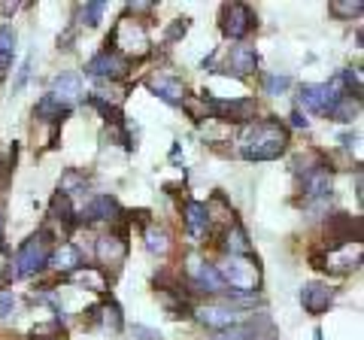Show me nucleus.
<instances>
[{"instance_id":"7ed1b4c3","label":"nucleus","mask_w":364,"mask_h":340,"mask_svg":"<svg viewBox=\"0 0 364 340\" xmlns=\"http://www.w3.org/2000/svg\"><path fill=\"white\" fill-rule=\"evenodd\" d=\"M107 49L112 52H119L122 58H146L149 55V33H146L143 28V21H136V18H119L116 21V28L109 31V37H107Z\"/></svg>"},{"instance_id":"5701e85b","label":"nucleus","mask_w":364,"mask_h":340,"mask_svg":"<svg viewBox=\"0 0 364 340\" xmlns=\"http://www.w3.org/2000/svg\"><path fill=\"white\" fill-rule=\"evenodd\" d=\"M13 55H16V31L9 25H0V79L6 76Z\"/></svg>"},{"instance_id":"6e6552de","label":"nucleus","mask_w":364,"mask_h":340,"mask_svg":"<svg viewBox=\"0 0 364 340\" xmlns=\"http://www.w3.org/2000/svg\"><path fill=\"white\" fill-rule=\"evenodd\" d=\"M346 92L340 88V79L331 85H304L301 88V107L304 110H310V112H328L340 97H343Z\"/></svg>"},{"instance_id":"a211bd4d","label":"nucleus","mask_w":364,"mask_h":340,"mask_svg":"<svg viewBox=\"0 0 364 340\" xmlns=\"http://www.w3.org/2000/svg\"><path fill=\"white\" fill-rule=\"evenodd\" d=\"M49 267L61 270V274H73V270L82 267V255H79V249H76V246L61 243V246H55V249H52V255H49Z\"/></svg>"},{"instance_id":"39448f33","label":"nucleus","mask_w":364,"mask_h":340,"mask_svg":"<svg viewBox=\"0 0 364 340\" xmlns=\"http://www.w3.org/2000/svg\"><path fill=\"white\" fill-rule=\"evenodd\" d=\"M361 240V219L349 216V213H331L325 222V243H328V253H337L349 243H358Z\"/></svg>"},{"instance_id":"7c9ffc66","label":"nucleus","mask_w":364,"mask_h":340,"mask_svg":"<svg viewBox=\"0 0 364 340\" xmlns=\"http://www.w3.org/2000/svg\"><path fill=\"white\" fill-rule=\"evenodd\" d=\"M213 340H252V331L243 325H237V328H228V331H219Z\"/></svg>"},{"instance_id":"f704fd0d","label":"nucleus","mask_w":364,"mask_h":340,"mask_svg":"<svg viewBox=\"0 0 364 340\" xmlns=\"http://www.w3.org/2000/svg\"><path fill=\"white\" fill-rule=\"evenodd\" d=\"M13 307H16V298H13V294H9V292H0V319L13 313Z\"/></svg>"},{"instance_id":"4468645a","label":"nucleus","mask_w":364,"mask_h":340,"mask_svg":"<svg viewBox=\"0 0 364 340\" xmlns=\"http://www.w3.org/2000/svg\"><path fill=\"white\" fill-rule=\"evenodd\" d=\"M188 277H191V286L200 289V292H225L219 274H215V267L200 262V258H191L188 262Z\"/></svg>"},{"instance_id":"cd10ccee","label":"nucleus","mask_w":364,"mask_h":340,"mask_svg":"<svg viewBox=\"0 0 364 340\" xmlns=\"http://www.w3.org/2000/svg\"><path fill=\"white\" fill-rule=\"evenodd\" d=\"M61 195H76V191H85V176H79L76 170H67V174L61 176V186H58Z\"/></svg>"},{"instance_id":"c9c22d12","label":"nucleus","mask_w":364,"mask_h":340,"mask_svg":"<svg viewBox=\"0 0 364 340\" xmlns=\"http://www.w3.org/2000/svg\"><path fill=\"white\" fill-rule=\"evenodd\" d=\"M155 4H131L128 6V13H152Z\"/></svg>"},{"instance_id":"a878e982","label":"nucleus","mask_w":364,"mask_h":340,"mask_svg":"<svg viewBox=\"0 0 364 340\" xmlns=\"http://www.w3.org/2000/svg\"><path fill=\"white\" fill-rule=\"evenodd\" d=\"M146 246H149V253H152V255H167L170 240H167V234H164L161 228L149 225V228H146Z\"/></svg>"},{"instance_id":"f8f14e48","label":"nucleus","mask_w":364,"mask_h":340,"mask_svg":"<svg viewBox=\"0 0 364 340\" xmlns=\"http://www.w3.org/2000/svg\"><path fill=\"white\" fill-rule=\"evenodd\" d=\"M49 95H52L55 104H61L64 110H70L73 104L82 100V79H79L76 73H61L58 79H55V85H52Z\"/></svg>"},{"instance_id":"2eb2a0df","label":"nucleus","mask_w":364,"mask_h":340,"mask_svg":"<svg viewBox=\"0 0 364 340\" xmlns=\"http://www.w3.org/2000/svg\"><path fill=\"white\" fill-rule=\"evenodd\" d=\"M85 322H100L107 328V331H112V334H119L122 328H124V319H122V307L116 301H104L100 307H91L88 313H85Z\"/></svg>"},{"instance_id":"2f4dec72","label":"nucleus","mask_w":364,"mask_h":340,"mask_svg":"<svg viewBox=\"0 0 364 340\" xmlns=\"http://www.w3.org/2000/svg\"><path fill=\"white\" fill-rule=\"evenodd\" d=\"M31 67H33V58L28 55V58H25V64L18 67V76H16V83H13V92H21V88H25L28 76H31Z\"/></svg>"},{"instance_id":"bb28decb","label":"nucleus","mask_w":364,"mask_h":340,"mask_svg":"<svg viewBox=\"0 0 364 340\" xmlns=\"http://www.w3.org/2000/svg\"><path fill=\"white\" fill-rule=\"evenodd\" d=\"M261 83H264V92L267 95H286L289 88H291V76H286V73H264V79H261Z\"/></svg>"},{"instance_id":"9d476101","label":"nucleus","mask_w":364,"mask_h":340,"mask_svg":"<svg viewBox=\"0 0 364 340\" xmlns=\"http://www.w3.org/2000/svg\"><path fill=\"white\" fill-rule=\"evenodd\" d=\"M210 112L222 122H234V124H246L255 119V100L243 97V100H215L210 97Z\"/></svg>"},{"instance_id":"473e14b6","label":"nucleus","mask_w":364,"mask_h":340,"mask_svg":"<svg viewBox=\"0 0 364 340\" xmlns=\"http://www.w3.org/2000/svg\"><path fill=\"white\" fill-rule=\"evenodd\" d=\"M186 31H188V18H176L173 25L167 28V43H173L179 37H186Z\"/></svg>"},{"instance_id":"4c0bfd02","label":"nucleus","mask_w":364,"mask_h":340,"mask_svg":"<svg viewBox=\"0 0 364 340\" xmlns=\"http://www.w3.org/2000/svg\"><path fill=\"white\" fill-rule=\"evenodd\" d=\"M352 140H355V134H340V143L343 146H352Z\"/></svg>"},{"instance_id":"393cba45","label":"nucleus","mask_w":364,"mask_h":340,"mask_svg":"<svg viewBox=\"0 0 364 340\" xmlns=\"http://www.w3.org/2000/svg\"><path fill=\"white\" fill-rule=\"evenodd\" d=\"M33 116H37L40 122H61L64 116H67V110L61 107V104H55L52 100V95H46V97H40V104L33 107Z\"/></svg>"},{"instance_id":"0eeeda50","label":"nucleus","mask_w":364,"mask_h":340,"mask_svg":"<svg viewBox=\"0 0 364 340\" xmlns=\"http://www.w3.org/2000/svg\"><path fill=\"white\" fill-rule=\"evenodd\" d=\"M128 70H131V61L122 58V55L112 52V49H104L100 55H95V58L88 61V67H85L88 76L109 79V83H116V79H124V76H128Z\"/></svg>"},{"instance_id":"412c9836","label":"nucleus","mask_w":364,"mask_h":340,"mask_svg":"<svg viewBox=\"0 0 364 340\" xmlns=\"http://www.w3.org/2000/svg\"><path fill=\"white\" fill-rule=\"evenodd\" d=\"M49 216L55 219V222H61V228L64 231H73L76 228V216H73V201L67 198V195H55L52 198V203H49Z\"/></svg>"},{"instance_id":"ddd939ff","label":"nucleus","mask_w":364,"mask_h":340,"mask_svg":"<svg viewBox=\"0 0 364 340\" xmlns=\"http://www.w3.org/2000/svg\"><path fill=\"white\" fill-rule=\"evenodd\" d=\"M124 255H128V240H124V237L109 234V237H100L97 240V262L104 267L119 270L122 262H124Z\"/></svg>"},{"instance_id":"4be33fe9","label":"nucleus","mask_w":364,"mask_h":340,"mask_svg":"<svg viewBox=\"0 0 364 340\" xmlns=\"http://www.w3.org/2000/svg\"><path fill=\"white\" fill-rule=\"evenodd\" d=\"M225 253L228 255H252V243H249L246 231L237 222L225 231Z\"/></svg>"},{"instance_id":"20e7f679","label":"nucleus","mask_w":364,"mask_h":340,"mask_svg":"<svg viewBox=\"0 0 364 340\" xmlns=\"http://www.w3.org/2000/svg\"><path fill=\"white\" fill-rule=\"evenodd\" d=\"M49 255H52V243H49V231H40L33 234L31 240H25V246L18 249V255L13 258V265L6 270V280H18V277H33L49 265Z\"/></svg>"},{"instance_id":"9b49d317","label":"nucleus","mask_w":364,"mask_h":340,"mask_svg":"<svg viewBox=\"0 0 364 340\" xmlns=\"http://www.w3.org/2000/svg\"><path fill=\"white\" fill-rule=\"evenodd\" d=\"M334 298H337V289L328 286V282H306V286L301 289V304H304V310L313 313V316H322V313L334 304Z\"/></svg>"},{"instance_id":"dca6fc26","label":"nucleus","mask_w":364,"mask_h":340,"mask_svg":"<svg viewBox=\"0 0 364 340\" xmlns=\"http://www.w3.org/2000/svg\"><path fill=\"white\" fill-rule=\"evenodd\" d=\"M116 216H119V201L109 198V195H100L88 203L76 222H112Z\"/></svg>"},{"instance_id":"72a5a7b5","label":"nucleus","mask_w":364,"mask_h":340,"mask_svg":"<svg viewBox=\"0 0 364 340\" xmlns=\"http://www.w3.org/2000/svg\"><path fill=\"white\" fill-rule=\"evenodd\" d=\"M134 337L136 340H161V331H155V328H146V325H134Z\"/></svg>"},{"instance_id":"58836bf2","label":"nucleus","mask_w":364,"mask_h":340,"mask_svg":"<svg viewBox=\"0 0 364 340\" xmlns=\"http://www.w3.org/2000/svg\"><path fill=\"white\" fill-rule=\"evenodd\" d=\"M0 237H4V210H0Z\"/></svg>"},{"instance_id":"aec40b11","label":"nucleus","mask_w":364,"mask_h":340,"mask_svg":"<svg viewBox=\"0 0 364 340\" xmlns=\"http://www.w3.org/2000/svg\"><path fill=\"white\" fill-rule=\"evenodd\" d=\"M149 88H152V92L161 97V100H167V104H173V107H182V100L188 97V95H186V85H182L179 79H170V76L152 79Z\"/></svg>"},{"instance_id":"c85d7f7f","label":"nucleus","mask_w":364,"mask_h":340,"mask_svg":"<svg viewBox=\"0 0 364 340\" xmlns=\"http://www.w3.org/2000/svg\"><path fill=\"white\" fill-rule=\"evenodd\" d=\"M104 9H107L104 0H91V4H85V6H82L85 25H88V28H97V25H100V16H104Z\"/></svg>"},{"instance_id":"1a4fd4ad","label":"nucleus","mask_w":364,"mask_h":340,"mask_svg":"<svg viewBox=\"0 0 364 340\" xmlns=\"http://www.w3.org/2000/svg\"><path fill=\"white\" fill-rule=\"evenodd\" d=\"M198 319L207 328H215V331H228V328L243 325L246 313L240 307H231V304H207L198 310Z\"/></svg>"},{"instance_id":"e433bc0d","label":"nucleus","mask_w":364,"mask_h":340,"mask_svg":"<svg viewBox=\"0 0 364 340\" xmlns=\"http://www.w3.org/2000/svg\"><path fill=\"white\" fill-rule=\"evenodd\" d=\"M291 124L294 128H306V119L301 116V112H291Z\"/></svg>"},{"instance_id":"f257e3e1","label":"nucleus","mask_w":364,"mask_h":340,"mask_svg":"<svg viewBox=\"0 0 364 340\" xmlns=\"http://www.w3.org/2000/svg\"><path fill=\"white\" fill-rule=\"evenodd\" d=\"M289 149V131L277 119L252 122L240 140V155L246 161H273Z\"/></svg>"},{"instance_id":"423d86ee","label":"nucleus","mask_w":364,"mask_h":340,"mask_svg":"<svg viewBox=\"0 0 364 340\" xmlns=\"http://www.w3.org/2000/svg\"><path fill=\"white\" fill-rule=\"evenodd\" d=\"M255 13L246 4H225L222 6V33L228 40H243L255 31Z\"/></svg>"},{"instance_id":"f03ea898","label":"nucleus","mask_w":364,"mask_h":340,"mask_svg":"<svg viewBox=\"0 0 364 340\" xmlns=\"http://www.w3.org/2000/svg\"><path fill=\"white\" fill-rule=\"evenodd\" d=\"M215 274H219L225 292L234 294H252L261 286V267L252 255H225L222 265H215Z\"/></svg>"},{"instance_id":"6ab92c4d","label":"nucleus","mask_w":364,"mask_h":340,"mask_svg":"<svg viewBox=\"0 0 364 340\" xmlns=\"http://www.w3.org/2000/svg\"><path fill=\"white\" fill-rule=\"evenodd\" d=\"M186 228H188V234L195 237V240L210 231L207 203H200V201H188V203H186Z\"/></svg>"},{"instance_id":"f3484780","label":"nucleus","mask_w":364,"mask_h":340,"mask_svg":"<svg viewBox=\"0 0 364 340\" xmlns=\"http://www.w3.org/2000/svg\"><path fill=\"white\" fill-rule=\"evenodd\" d=\"M258 70V52L252 46H234L228 55V73L234 76H249Z\"/></svg>"},{"instance_id":"b1692460","label":"nucleus","mask_w":364,"mask_h":340,"mask_svg":"<svg viewBox=\"0 0 364 340\" xmlns=\"http://www.w3.org/2000/svg\"><path fill=\"white\" fill-rule=\"evenodd\" d=\"M361 112V97H349V95H343L337 100V104L328 110V116H331L334 122H352Z\"/></svg>"},{"instance_id":"c756f323","label":"nucleus","mask_w":364,"mask_h":340,"mask_svg":"<svg viewBox=\"0 0 364 340\" xmlns=\"http://www.w3.org/2000/svg\"><path fill=\"white\" fill-rule=\"evenodd\" d=\"M361 9H364V4L361 0H346V4H331V13L334 16H340V18H352V16H361Z\"/></svg>"}]
</instances>
